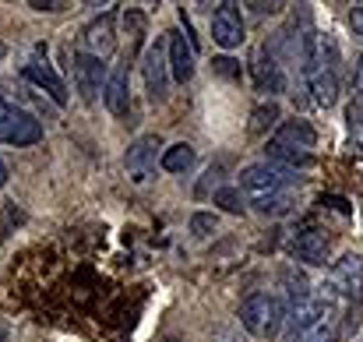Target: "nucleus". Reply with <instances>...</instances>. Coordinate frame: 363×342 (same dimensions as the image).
<instances>
[{
  "label": "nucleus",
  "instance_id": "1",
  "mask_svg": "<svg viewBox=\"0 0 363 342\" xmlns=\"http://www.w3.org/2000/svg\"><path fill=\"white\" fill-rule=\"evenodd\" d=\"M286 304L272 293H250L240 304V325L257 339H275L282 332Z\"/></svg>",
  "mask_w": 363,
  "mask_h": 342
},
{
  "label": "nucleus",
  "instance_id": "2",
  "mask_svg": "<svg viewBox=\"0 0 363 342\" xmlns=\"http://www.w3.org/2000/svg\"><path fill=\"white\" fill-rule=\"evenodd\" d=\"M328 300H346L350 304H363V258L360 254H342L339 261H332L328 279L321 286Z\"/></svg>",
  "mask_w": 363,
  "mask_h": 342
},
{
  "label": "nucleus",
  "instance_id": "3",
  "mask_svg": "<svg viewBox=\"0 0 363 342\" xmlns=\"http://www.w3.org/2000/svg\"><path fill=\"white\" fill-rule=\"evenodd\" d=\"M296 184H300V173H289V170H282V166H275L268 159L243 166V173H240V187L250 194V202L254 198L279 194V191H293Z\"/></svg>",
  "mask_w": 363,
  "mask_h": 342
},
{
  "label": "nucleus",
  "instance_id": "4",
  "mask_svg": "<svg viewBox=\"0 0 363 342\" xmlns=\"http://www.w3.org/2000/svg\"><path fill=\"white\" fill-rule=\"evenodd\" d=\"M35 141H43V123L28 110L0 99V145L25 148V145H35Z\"/></svg>",
  "mask_w": 363,
  "mask_h": 342
},
{
  "label": "nucleus",
  "instance_id": "5",
  "mask_svg": "<svg viewBox=\"0 0 363 342\" xmlns=\"http://www.w3.org/2000/svg\"><path fill=\"white\" fill-rule=\"evenodd\" d=\"M141 75H145V89L152 103H162L169 96V50L166 39H155L145 57H141Z\"/></svg>",
  "mask_w": 363,
  "mask_h": 342
},
{
  "label": "nucleus",
  "instance_id": "6",
  "mask_svg": "<svg viewBox=\"0 0 363 342\" xmlns=\"http://www.w3.org/2000/svg\"><path fill=\"white\" fill-rule=\"evenodd\" d=\"M325 297L318 293V297H311V300H303V304H293V307H286V318H282V342H303L307 339V332L318 325V318L325 314Z\"/></svg>",
  "mask_w": 363,
  "mask_h": 342
},
{
  "label": "nucleus",
  "instance_id": "7",
  "mask_svg": "<svg viewBox=\"0 0 363 342\" xmlns=\"http://www.w3.org/2000/svg\"><path fill=\"white\" fill-rule=\"evenodd\" d=\"M71 75H74V85H78V92H82L85 103H96V96L106 89V78H110L106 60H99V57H92V53H82V50L74 53Z\"/></svg>",
  "mask_w": 363,
  "mask_h": 342
},
{
  "label": "nucleus",
  "instance_id": "8",
  "mask_svg": "<svg viewBox=\"0 0 363 342\" xmlns=\"http://www.w3.org/2000/svg\"><path fill=\"white\" fill-rule=\"evenodd\" d=\"M113 50H117V14L106 11V14H99V18L85 28V35H82V53H92V57L106 60Z\"/></svg>",
  "mask_w": 363,
  "mask_h": 342
},
{
  "label": "nucleus",
  "instance_id": "9",
  "mask_svg": "<svg viewBox=\"0 0 363 342\" xmlns=\"http://www.w3.org/2000/svg\"><path fill=\"white\" fill-rule=\"evenodd\" d=\"M159 148H162V141H159V134H141L130 148H127V173H130V180L134 184H145L152 173H155V159H159Z\"/></svg>",
  "mask_w": 363,
  "mask_h": 342
},
{
  "label": "nucleus",
  "instance_id": "10",
  "mask_svg": "<svg viewBox=\"0 0 363 342\" xmlns=\"http://www.w3.org/2000/svg\"><path fill=\"white\" fill-rule=\"evenodd\" d=\"M212 39L223 50H237L243 43V14L237 4H219L212 14Z\"/></svg>",
  "mask_w": 363,
  "mask_h": 342
},
{
  "label": "nucleus",
  "instance_id": "11",
  "mask_svg": "<svg viewBox=\"0 0 363 342\" xmlns=\"http://www.w3.org/2000/svg\"><path fill=\"white\" fill-rule=\"evenodd\" d=\"M254 82H257V89L268 92V96H282V92L289 89V75H286V67L268 53V46H261L257 57H254Z\"/></svg>",
  "mask_w": 363,
  "mask_h": 342
},
{
  "label": "nucleus",
  "instance_id": "12",
  "mask_svg": "<svg viewBox=\"0 0 363 342\" xmlns=\"http://www.w3.org/2000/svg\"><path fill=\"white\" fill-rule=\"evenodd\" d=\"M293 258L303 261V265H325L332 258V240L325 229H303L293 236Z\"/></svg>",
  "mask_w": 363,
  "mask_h": 342
},
{
  "label": "nucleus",
  "instance_id": "13",
  "mask_svg": "<svg viewBox=\"0 0 363 342\" xmlns=\"http://www.w3.org/2000/svg\"><path fill=\"white\" fill-rule=\"evenodd\" d=\"M21 75H25L35 89H43L57 106H64V103H67V85H64V78H60L46 60H32V64H25V67H21Z\"/></svg>",
  "mask_w": 363,
  "mask_h": 342
},
{
  "label": "nucleus",
  "instance_id": "14",
  "mask_svg": "<svg viewBox=\"0 0 363 342\" xmlns=\"http://www.w3.org/2000/svg\"><path fill=\"white\" fill-rule=\"evenodd\" d=\"M166 50H169V75L177 82H191L194 78V50L180 32H166Z\"/></svg>",
  "mask_w": 363,
  "mask_h": 342
},
{
  "label": "nucleus",
  "instance_id": "15",
  "mask_svg": "<svg viewBox=\"0 0 363 342\" xmlns=\"http://www.w3.org/2000/svg\"><path fill=\"white\" fill-rule=\"evenodd\" d=\"M272 141H275V145H282V148L311 152V148L318 145V134H314V127H311L307 120H286V123L279 127V134H275Z\"/></svg>",
  "mask_w": 363,
  "mask_h": 342
},
{
  "label": "nucleus",
  "instance_id": "16",
  "mask_svg": "<svg viewBox=\"0 0 363 342\" xmlns=\"http://www.w3.org/2000/svg\"><path fill=\"white\" fill-rule=\"evenodd\" d=\"M127 99H130V85H127V64L113 67L110 78H106V89H103V103L113 116L127 114Z\"/></svg>",
  "mask_w": 363,
  "mask_h": 342
},
{
  "label": "nucleus",
  "instance_id": "17",
  "mask_svg": "<svg viewBox=\"0 0 363 342\" xmlns=\"http://www.w3.org/2000/svg\"><path fill=\"white\" fill-rule=\"evenodd\" d=\"M264 159L275 162V166H282V170H289V173H300V170H311V166H314V155H311V152L282 148V145H275V141H268V155H264Z\"/></svg>",
  "mask_w": 363,
  "mask_h": 342
},
{
  "label": "nucleus",
  "instance_id": "18",
  "mask_svg": "<svg viewBox=\"0 0 363 342\" xmlns=\"http://www.w3.org/2000/svg\"><path fill=\"white\" fill-rule=\"evenodd\" d=\"M159 162H162V170H166V173H187V170L194 166V148H191L187 141H177V145L162 148Z\"/></svg>",
  "mask_w": 363,
  "mask_h": 342
},
{
  "label": "nucleus",
  "instance_id": "19",
  "mask_svg": "<svg viewBox=\"0 0 363 342\" xmlns=\"http://www.w3.org/2000/svg\"><path fill=\"white\" fill-rule=\"evenodd\" d=\"M250 205L261 216H289L296 209V198H293V191H279V194H268V198H254Z\"/></svg>",
  "mask_w": 363,
  "mask_h": 342
},
{
  "label": "nucleus",
  "instance_id": "20",
  "mask_svg": "<svg viewBox=\"0 0 363 342\" xmlns=\"http://www.w3.org/2000/svg\"><path fill=\"white\" fill-rule=\"evenodd\" d=\"M212 202H216L223 212H230V216H243V209H247V202H243L240 191H237V187H226V184L212 194Z\"/></svg>",
  "mask_w": 363,
  "mask_h": 342
},
{
  "label": "nucleus",
  "instance_id": "21",
  "mask_svg": "<svg viewBox=\"0 0 363 342\" xmlns=\"http://www.w3.org/2000/svg\"><path fill=\"white\" fill-rule=\"evenodd\" d=\"M275 123H279V106H275V103L257 106V110L250 114V134H264V131L275 127Z\"/></svg>",
  "mask_w": 363,
  "mask_h": 342
},
{
  "label": "nucleus",
  "instance_id": "22",
  "mask_svg": "<svg viewBox=\"0 0 363 342\" xmlns=\"http://www.w3.org/2000/svg\"><path fill=\"white\" fill-rule=\"evenodd\" d=\"M223 173H226V166H223V162H216V166H208V173H205V180L198 184V194L205 198V194H208V187H216V191H219V187H223Z\"/></svg>",
  "mask_w": 363,
  "mask_h": 342
},
{
  "label": "nucleus",
  "instance_id": "23",
  "mask_svg": "<svg viewBox=\"0 0 363 342\" xmlns=\"http://www.w3.org/2000/svg\"><path fill=\"white\" fill-rule=\"evenodd\" d=\"M216 216L212 212H198V216H191V233L194 236H208V233H216Z\"/></svg>",
  "mask_w": 363,
  "mask_h": 342
},
{
  "label": "nucleus",
  "instance_id": "24",
  "mask_svg": "<svg viewBox=\"0 0 363 342\" xmlns=\"http://www.w3.org/2000/svg\"><path fill=\"white\" fill-rule=\"evenodd\" d=\"M353 89H357V110H363V53L357 57V67H353Z\"/></svg>",
  "mask_w": 363,
  "mask_h": 342
},
{
  "label": "nucleus",
  "instance_id": "25",
  "mask_svg": "<svg viewBox=\"0 0 363 342\" xmlns=\"http://www.w3.org/2000/svg\"><path fill=\"white\" fill-rule=\"evenodd\" d=\"M28 7L32 11H64V7H71V4H64V0H28Z\"/></svg>",
  "mask_w": 363,
  "mask_h": 342
},
{
  "label": "nucleus",
  "instance_id": "26",
  "mask_svg": "<svg viewBox=\"0 0 363 342\" xmlns=\"http://www.w3.org/2000/svg\"><path fill=\"white\" fill-rule=\"evenodd\" d=\"M233 64H237V60L219 57V60H216V71H219V75H230V78H240V67H233Z\"/></svg>",
  "mask_w": 363,
  "mask_h": 342
},
{
  "label": "nucleus",
  "instance_id": "27",
  "mask_svg": "<svg viewBox=\"0 0 363 342\" xmlns=\"http://www.w3.org/2000/svg\"><path fill=\"white\" fill-rule=\"evenodd\" d=\"M350 28L363 39V7H353V11H350Z\"/></svg>",
  "mask_w": 363,
  "mask_h": 342
},
{
  "label": "nucleus",
  "instance_id": "28",
  "mask_svg": "<svg viewBox=\"0 0 363 342\" xmlns=\"http://www.w3.org/2000/svg\"><path fill=\"white\" fill-rule=\"evenodd\" d=\"M247 7H250L254 14H275V11H279L282 4H247Z\"/></svg>",
  "mask_w": 363,
  "mask_h": 342
},
{
  "label": "nucleus",
  "instance_id": "29",
  "mask_svg": "<svg viewBox=\"0 0 363 342\" xmlns=\"http://www.w3.org/2000/svg\"><path fill=\"white\" fill-rule=\"evenodd\" d=\"M7 184V166H4V159H0V187Z\"/></svg>",
  "mask_w": 363,
  "mask_h": 342
},
{
  "label": "nucleus",
  "instance_id": "30",
  "mask_svg": "<svg viewBox=\"0 0 363 342\" xmlns=\"http://www.w3.org/2000/svg\"><path fill=\"white\" fill-rule=\"evenodd\" d=\"M4 53H7V46H4V43H0V60H4Z\"/></svg>",
  "mask_w": 363,
  "mask_h": 342
},
{
  "label": "nucleus",
  "instance_id": "31",
  "mask_svg": "<svg viewBox=\"0 0 363 342\" xmlns=\"http://www.w3.org/2000/svg\"><path fill=\"white\" fill-rule=\"evenodd\" d=\"M0 342H4V332H0Z\"/></svg>",
  "mask_w": 363,
  "mask_h": 342
}]
</instances>
